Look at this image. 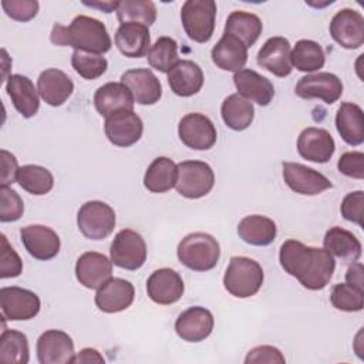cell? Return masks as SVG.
Masks as SVG:
<instances>
[{"label":"cell","mask_w":364,"mask_h":364,"mask_svg":"<svg viewBox=\"0 0 364 364\" xmlns=\"http://www.w3.org/2000/svg\"><path fill=\"white\" fill-rule=\"evenodd\" d=\"M135 297L131 282L121 277L108 279L95 293V306L104 313H119L128 309Z\"/></svg>","instance_id":"20"},{"label":"cell","mask_w":364,"mask_h":364,"mask_svg":"<svg viewBox=\"0 0 364 364\" xmlns=\"http://www.w3.org/2000/svg\"><path fill=\"white\" fill-rule=\"evenodd\" d=\"M75 277L87 289H98L112 277V262L98 252L82 253L75 263Z\"/></svg>","instance_id":"23"},{"label":"cell","mask_w":364,"mask_h":364,"mask_svg":"<svg viewBox=\"0 0 364 364\" xmlns=\"http://www.w3.org/2000/svg\"><path fill=\"white\" fill-rule=\"evenodd\" d=\"M363 208H364V192L354 191L344 196L340 206V212L346 220L357 223L358 226H363Z\"/></svg>","instance_id":"47"},{"label":"cell","mask_w":364,"mask_h":364,"mask_svg":"<svg viewBox=\"0 0 364 364\" xmlns=\"http://www.w3.org/2000/svg\"><path fill=\"white\" fill-rule=\"evenodd\" d=\"M239 237L252 246H267L277 235L276 223L263 215L245 216L237 225Z\"/></svg>","instance_id":"33"},{"label":"cell","mask_w":364,"mask_h":364,"mask_svg":"<svg viewBox=\"0 0 364 364\" xmlns=\"http://www.w3.org/2000/svg\"><path fill=\"white\" fill-rule=\"evenodd\" d=\"M37 358L40 364L74 363L73 338L63 330H47L37 340Z\"/></svg>","instance_id":"14"},{"label":"cell","mask_w":364,"mask_h":364,"mask_svg":"<svg viewBox=\"0 0 364 364\" xmlns=\"http://www.w3.org/2000/svg\"><path fill=\"white\" fill-rule=\"evenodd\" d=\"M178 165L168 156L155 158L144 175V186L154 193H164L175 188Z\"/></svg>","instance_id":"34"},{"label":"cell","mask_w":364,"mask_h":364,"mask_svg":"<svg viewBox=\"0 0 364 364\" xmlns=\"http://www.w3.org/2000/svg\"><path fill=\"white\" fill-rule=\"evenodd\" d=\"M23 272V262L17 252L9 245L6 235L1 233V253H0V277H17Z\"/></svg>","instance_id":"45"},{"label":"cell","mask_w":364,"mask_h":364,"mask_svg":"<svg viewBox=\"0 0 364 364\" xmlns=\"http://www.w3.org/2000/svg\"><path fill=\"white\" fill-rule=\"evenodd\" d=\"M6 91L14 108L24 117L31 118L40 108L38 91L34 88L33 81L21 74H13L6 80Z\"/></svg>","instance_id":"29"},{"label":"cell","mask_w":364,"mask_h":364,"mask_svg":"<svg viewBox=\"0 0 364 364\" xmlns=\"http://www.w3.org/2000/svg\"><path fill=\"white\" fill-rule=\"evenodd\" d=\"M148 64L161 71V73H169L171 68L179 61L178 57V44L172 37H159L149 48L148 54Z\"/></svg>","instance_id":"41"},{"label":"cell","mask_w":364,"mask_h":364,"mask_svg":"<svg viewBox=\"0 0 364 364\" xmlns=\"http://www.w3.org/2000/svg\"><path fill=\"white\" fill-rule=\"evenodd\" d=\"M294 92L303 100L318 98L326 104H334L343 94V82L333 73L318 71L301 77L296 84Z\"/></svg>","instance_id":"13"},{"label":"cell","mask_w":364,"mask_h":364,"mask_svg":"<svg viewBox=\"0 0 364 364\" xmlns=\"http://www.w3.org/2000/svg\"><path fill=\"white\" fill-rule=\"evenodd\" d=\"M178 135L183 145L196 151L210 149L218 138L213 122L200 112H191L182 117L178 125Z\"/></svg>","instance_id":"10"},{"label":"cell","mask_w":364,"mask_h":364,"mask_svg":"<svg viewBox=\"0 0 364 364\" xmlns=\"http://www.w3.org/2000/svg\"><path fill=\"white\" fill-rule=\"evenodd\" d=\"M1 7L4 13L16 21H28L38 13L37 0H3Z\"/></svg>","instance_id":"46"},{"label":"cell","mask_w":364,"mask_h":364,"mask_svg":"<svg viewBox=\"0 0 364 364\" xmlns=\"http://www.w3.org/2000/svg\"><path fill=\"white\" fill-rule=\"evenodd\" d=\"M220 115L226 127L233 131H243L253 122V104L239 94L228 95L220 107Z\"/></svg>","instance_id":"36"},{"label":"cell","mask_w":364,"mask_h":364,"mask_svg":"<svg viewBox=\"0 0 364 364\" xmlns=\"http://www.w3.org/2000/svg\"><path fill=\"white\" fill-rule=\"evenodd\" d=\"M134 97L122 82H107L94 94V105L100 115L108 118L121 111H134Z\"/></svg>","instance_id":"25"},{"label":"cell","mask_w":364,"mask_h":364,"mask_svg":"<svg viewBox=\"0 0 364 364\" xmlns=\"http://www.w3.org/2000/svg\"><path fill=\"white\" fill-rule=\"evenodd\" d=\"M17 183L31 195H46L54 186L53 173L40 165H23L17 173Z\"/></svg>","instance_id":"40"},{"label":"cell","mask_w":364,"mask_h":364,"mask_svg":"<svg viewBox=\"0 0 364 364\" xmlns=\"http://www.w3.org/2000/svg\"><path fill=\"white\" fill-rule=\"evenodd\" d=\"M237 94L250 102L266 107L274 97V87L269 78L250 68H243L233 75Z\"/></svg>","instance_id":"24"},{"label":"cell","mask_w":364,"mask_h":364,"mask_svg":"<svg viewBox=\"0 0 364 364\" xmlns=\"http://www.w3.org/2000/svg\"><path fill=\"white\" fill-rule=\"evenodd\" d=\"M30 360L27 336L18 330H4L0 336V363L27 364Z\"/></svg>","instance_id":"38"},{"label":"cell","mask_w":364,"mask_h":364,"mask_svg":"<svg viewBox=\"0 0 364 364\" xmlns=\"http://www.w3.org/2000/svg\"><path fill=\"white\" fill-rule=\"evenodd\" d=\"M330 301L333 307L341 311L353 313L363 310L364 306V290L357 289L351 284L338 283L333 287L330 294Z\"/></svg>","instance_id":"43"},{"label":"cell","mask_w":364,"mask_h":364,"mask_svg":"<svg viewBox=\"0 0 364 364\" xmlns=\"http://www.w3.org/2000/svg\"><path fill=\"white\" fill-rule=\"evenodd\" d=\"M50 40L55 46H70L74 50L95 54H104L112 46L105 24L98 18L84 14L74 17L68 26L54 24Z\"/></svg>","instance_id":"2"},{"label":"cell","mask_w":364,"mask_h":364,"mask_svg":"<svg viewBox=\"0 0 364 364\" xmlns=\"http://www.w3.org/2000/svg\"><path fill=\"white\" fill-rule=\"evenodd\" d=\"M84 4L88 6V7L100 9V10H102L104 13H111V11L117 10V7H118V1H102V3H101V1H91V3L84 1Z\"/></svg>","instance_id":"53"},{"label":"cell","mask_w":364,"mask_h":364,"mask_svg":"<svg viewBox=\"0 0 364 364\" xmlns=\"http://www.w3.org/2000/svg\"><path fill=\"white\" fill-rule=\"evenodd\" d=\"M114 41L119 53L129 58H141L146 55L151 48L149 30L139 23L119 24Z\"/></svg>","instance_id":"27"},{"label":"cell","mask_w":364,"mask_h":364,"mask_svg":"<svg viewBox=\"0 0 364 364\" xmlns=\"http://www.w3.org/2000/svg\"><path fill=\"white\" fill-rule=\"evenodd\" d=\"M216 3L213 0H186L181 9V21L188 37L206 43L215 31Z\"/></svg>","instance_id":"5"},{"label":"cell","mask_w":364,"mask_h":364,"mask_svg":"<svg viewBox=\"0 0 364 364\" xmlns=\"http://www.w3.org/2000/svg\"><path fill=\"white\" fill-rule=\"evenodd\" d=\"M20 237L28 255L37 260H50L60 252V237L48 226L27 225L20 229Z\"/></svg>","instance_id":"17"},{"label":"cell","mask_w":364,"mask_h":364,"mask_svg":"<svg viewBox=\"0 0 364 364\" xmlns=\"http://www.w3.org/2000/svg\"><path fill=\"white\" fill-rule=\"evenodd\" d=\"M183 291L185 284L181 274L171 267L152 272L146 280L148 297L156 304H173L182 297Z\"/></svg>","instance_id":"15"},{"label":"cell","mask_w":364,"mask_h":364,"mask_svg":"<svg viewBox=\"0 0 364 364\" xmlns=\"http://www.w3.org/2000/svg\"><path fill=\"white\" fill-rule=\"evenodd\" d=\"M121 82L128 87L139 105H152L162 97V85L149 68L128 70L121 75Z\"/></svg>","instance_id":"21"},{"label":"cell","mask_w":364,"mask_h":364,"mask_svg":"<svg viewBox=\"0 0 364 364\" xmlns=\"http://www.w3.org/2000/svg\"><path fill=\"white\" fill-rule=\"evenodd\" d=\"M290 53L291 47L287 38L280 36L270 37L257 53V64L276 77H287L293 70Z\"/></svg>","instance_id":"22"},{"label":"cell","mask_w":364,"mask_h":364,"mask_svg":"<svg viewBox=\"0 0 364 364\" xmlns=\"http://www.w3.org/2000/svg\"><path fill=\"white\" fill-rule=\"evenodd\" d=\"M104 357L95 350V348H91V347H87V348H82L80 353L75 354L74 357V363H85V364H90V363H104Z\"/></svg>","instance_id":"52"},{"label":"cell","mask_w":364,"mask_h":364,"mask_svg":"<svg viewBox=\"0 0 364 364\" xmlns=\"http://www.w3.org/2000/svg\"><path fill=\"white\" fill-rule=\"evenodd\" d=\"M1 155V186H9L13 182H17V173H18V164L16 156L6 151H0Z\"/></svg>","instance_id":"50"},{"label":"cell","mask_w":364,"mask_h":364,"mask_svg":"<svg viewBox=\"0 0 364 364\" xmlns=\"http://www.w3.org/2000/svg\"><path fill=\"white\" fill-rule=\"evenodd\" d=\"M117 18L121 24L139 23L146 27L156 20V6L151 0H122L118 1L115 10Z\"/></svg>","instance_id":"39"},{"label":"cell","mask_w":364,"mask_h":364,"mask_svg":"<svg viewBox=\"0 0 364 364\" xmlns=\"http://www.w3.org/2000/svg\"><path fill=\"white\" fill-rule=\"evenodd\" d=\"M212 61L223 71L237 73L243 70L247 61V47L236 37L225 34L210 51Z\"/></svg>","instance_id":"30"},{"label":"cell","mask_w":364,"mask_h":364,"mask_svg":"<svg viewBox=\"0 0 364 364\" xmlns=\"http://www.w3.org/2000/svg\"><path fill=\"white\" fill-rule=\"evenodd\" d=\"M284 361H286V358L282 354V351L273 346H257V347L252 348L245 358L246 364H255V363H257V364L259 363L283 364Z\"/></svg>","instance_id":"49"},{"label":"cell","mask_w":364,"mask_h":364,"mask_svg":"<svg viewBox=\"0 0 364 364\" xmlns=\"http://www.w3.org/2000/svg\"><path fill=\"white\" fill-rule=\"evenodd\" d=\"M323 249L344 263H354L361 256V242L357 236L340 226L330 228L323 239Z\"/></svg>","instance_id":"31"},{"label":"cell","mask_w":364,"mask_h":364,"mask_svg":"<svg viewBox=\"0 0 364 364\" xmlns=\"http://www.w3.org/2000/svg\"><path fill=\"white\" fill-rule=\"evenodd\" d=\"M215 185V173L209 164L202 161H182L178 164L175 189L188 199L206 196Z\"/></svg>","instance_id":"6"},{"label":"cell","mask_w":364,"mask_h":364,"mask_svg":"<svg viewBox=\"0 0 364 364\" xmlns=\"http://www.w3.org/2000/svg\"><path fill=\"white\" fill-rule=\"evenodd\" d=\"M336 128L341 139L357 146L364 142V114L360 105L354 102H341L336 112Z\"/></svg>","instance_id":"32"},{"label":"cell","mask_w":364,"mask_h":364,"mask_svg":"<svg viewBox=\"0 0 364 364\" xmlns=\"http://www.w3.org/2000/svg\"><path fill=\"white\" fill-rule=\"evenodd\" d=\"M330 36L343 48L355 50L364 43V17L353 9L338 10L330 21Z\"/></svg>","instance_id":"11"},{"label":"cell","mask_w":364,"mask_h":364,"mask_svg":"<svg viewBox=\"0 0 364 364\" xmlns=\"http://www.w3.org/2000/svg\"><path fill=\"white\" fill-rule=\"evenodd\" d=\"M41 303L38 296L18 286L1 287L0 290V309L3 318L10 321L31 320L40 311Z\"/></svg>","instance_id":"9"},{"label":"cell","mask_w":364,"mask_h":364,"mask_svg":"<svg viewBox=\"0 0 364 364\" xmlns=\"http://www.w3.org/2000/svg\"><path fill=\"white\" fill-rule=\"evenodd\" d=\"M71 65L80 77L85 80H95L107 71L108 61L102 54L74 50L71 55Z\"/></svg>","instance_id":"42"},{"label":"cell","mask_w":364,"mask_h":364,"mask_svg":"<svg viewBox=\"0 0 364 364\" xmlns=\"http://www.w3.org/2000/svg\"><path fill=\"white\" fill-rule=\"evenodd\" d=\"M346 282L357 289L364 290L363 286V264L357 260L354 263H351L346 272Z\"/></svg>","instance_id":"51"},{"label":"cell","mask_w":364,"mask_h":364,"mask_svg":"<svg viewBox=\"0 0 364 364\" xmlns=\"http://www.w3.org/2000/svg\"><path fill=\"white\" fill-rule=\"evenodd\" d=\"M290 61L294 68L303 73H314L323 68L326 54L321 46L313 40H299L290 53Z\"/></svg>","instance_id":"37"},{"label":"cell","mask_w":364,"mask_h":364,"mask_svg":"<svg viewBox=\"0 0 364 364\" xmlns=\"http://www.w3.org/2000/svg\"><path fill=\"white\" fill-rule=\"evenodd\" d=\"M104 131L112 145L127 148L141 139L144 124L134 111H121L105 118Z\"/></svg>","instance_id":"16"},{"label":"cell","mask_w":364,"mask_h":364,"mask_svg":"<svg viewBox=\"0 0 364 364\" xmlns=\"http://www.w3.org/2000/svg\"><path fill=\"white\" fill-rule=\"evenodd\" d=\"M24 212L20 195L9 186H0V222H16Z\"/></svg>","instance_id":"44"},{"label":"cell","mask_w":364,"mask_h":364,"mask_svg":"<svg viewBox=\"0 0 364 364\" xmlns=\"http://www.w3.org/2000/svg\"><path fill=\"white\" fill-rule=\"evenodd\" d=\"M171 91L179 97H192L203 85V71L195 61L179 60L168 73Z\"/></svg>","instance_id":"28"},{"label":"cell","mask_w":364,"mask_h":364,"mask_svg":"<svg viewBox=\"0 0 364 364\" xmlns=\"http://www.w3.org/2000/svg\"><path fill=\"white\" fill-rule=\"evenodd\" d=\"M334 151L336 142L327 129L309 127L297 138V152L307 161L326 164L331 159Z\"/></svg>","instance_id":"18"},{"label":"cell","mask_w":364,"mask_h":364,"mask_svg":"<svg viewBox=\"0 0 364 364\" xmlns=\"http://www.w3.org/2000/svg\"><path fill=\"white\" fill-rule=\"evenodd\" d=\"M263 280V269L256 260L245 256H233L226 267L223 286L232 296L247 299L260 290Z\"/></svg>","instance_id":"4"},{"label":"cell","mask_w":364,"mask_h":364,"mask_svg":"<svg viewBox=\"0 0 364 364\" xmlns=\"http://www.w3.org/2000/svg\"><path fill=\"white\" fill-rule=\"evenodd\" d=\"M213 324V316L208 309L193 306L178 316L175 321V331L183 341L198 343L210 336Z\"/></svg>","instance_id":"19"},{"label":"cell","mask_w":364,"mask_h":364,"mask_svg":"<svg viewBox=\"0 0 364 364\" xmlns=\"http://www.w3.org/2000/svg\"><path fill=\"white\" fill-rule=\"evenodd\" d=\"M262 30L263 23L256 14L235 10L228 16L223 33L239 38L246 47H250L257 41V38L262 34Z\"/></svg>","instance_id":"35"},{"label":"cell","mask_w":364,"mask_h":364,"mask_svg":"<svg viewBox=\"0 0 364 364\" xmlns=\"http://www.w3.org/2000/svg\"><path fill=\"white\" fill-rule=\"evenodd\" d=\"M176 255L185 267L193 272H208L219 262L220 246L212 235L195 232L179 242Z\"/></svg>","instance_id":"3"},{"label":"cell","mask_w":364,"mask_h":364,"mask_svg":"<svg viewBox=\"0 0 364 364\" xmlns=\"http://www.w3.org/2000/svg\"><path fill=\"white\" fill-rule=\"evenodd\" d=\"M279 262L283 270L296 277L307 290L324 289L336 269L334 257L330 253L320 247L306 246L296 239L282 243Z\"/></svg>","instance_id":"1"},{"label":"cell","mask_w":364,"mask_h":364,"mask_svg":"<svg viewBox=\"0 0 364 364\" xmlns=\"http://www.w3.org/2000/svg\"><path fill=\"white\" fill-rule=\"evenodd\" d=\"M109 256L112 264L125 270H136L142 267L146 260L145 240L138 232L122 229L115 235L111 243Z\"/></svg>","instance_id":"8"},{"label":"cell","mask_w":364,"mask_h":364,"mask_svg":"<svg viewBox=\"0 0 364 364\" xmlns=\"http://www.w3.org/2000/svg\"><path fill=\"white\" fill-rule=\"evenodd\" d=\"M283 179L293 192L307 196L318 195L333 186L323 173L299 162H283Z\"/></svg>","instance_id":"12"},{"label":"cell","mask_w":364,"mask_h":364,"mask_svg":"<svg viewBox=\"0 0 364 364\" xmlns=\"http://www.w3.org/2000/svg\"><path fill=\"white\" fill-rule=\"evenodd\" d=\"M117 223L114 209L102 200H88L81 205L77 213V226L80 232L91 240L108 237Z\"/></svg>","instance_id":"7"},{"label":"cell","mask_w":364,"mask_h":364,"mask_svg":"<svg viewBox=\"0 0 364 364\" xmlns=\"http://www.w3.org/2000/svg\"><path fill=\"white\" fill-rule=\"evenodd\" d=\"M40 97L51 107L63 105L74 91L71 78L58 68H47L37 78Z\"/></svg>","instance_id":"26"},{"label":"cell","mask_w":364,"mask_h":364,"mask_svg":"<svg viewBox=\"0 0 364 364\" xmlns=\"http://www.w3.org/2000/svg\"><path fill=\"white\" fill-rule=\"evenodd\" d=\"M337 168L346 176H350L354 179H363L364 178V154L358 151L344 152L337 162Z\"/></svg>","instance_id":"48"}]
</instances>
